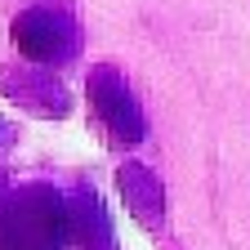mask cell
Here are the masks:
<instances>
[{"instance_id":"obj_1","label":"cell","mask_w":250,"mask_h":250,"mask_svg":"<svg viewBox=\"0 0 250 250\" xmlns=\"http://www.w3.org/2000/svg\"><path fill=\"white\" fill-rule=\"evenodd\" d=\"M62 232V201L49 188H27L0 206V250H58Z\"/></svg>"},{"instance_id":"obj_2","label":"cell","mask_w":250,"mask_h":250,"mask_svg":"<svg viewBox=\"0 0 250 250\" xmlns=\"http://www.w3.org/2000/svg\"><path fill=\"white\" fill-rule=\"evenodd\" d=\"M14 45L27 58H36V62H58L62 54L76 45V31H72L67 18L54 14V9H27L14 22Z\"/></svg>"}]
</instances>
